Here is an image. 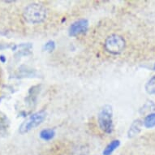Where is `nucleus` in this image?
Listing matches in <instances>:
<instances>
[{"instance_id":"2","label":"nucleus","mask_w":155,"mask_h":155,"mask_svg":"<svg viewBox=\"0 0 155 155\" xmlns=\"http://www.w3.org/2000/svg\"><path fill=\"white\" fill-rule=\"evenodd\" d=\"M98 124L102 132L110 134L113 132V110L111 106L105 105L100 110L97 116Z\"/></svg>"},{"instance_id":"5","label":"nucleus","mask_w":155,"mask_h":155,"mask_svg":"<svg viewBox=\"0 0 155 155\" xmlns=\"http://www.w3.org/2000/svg\"><path fill=\"white\" fill-rule=\"evenodd\" d=\"M89 28V21L86 19H80L78 21H75L70 25L68 28V34L71 37L83 34L88 30Z\"/></svg>"},{"instance_id":"4","label":"nucleus","mask_w":155,"mask_h":155,"mask_svg":"<svg viewBox=\"0 0 155 155\" xmlns=\"http://www.w3.org/2000/svg\"><path fill=\"white\" fill-rule=\"evenodd\" d=\"M46 117V112L45 110H40L31 114L30 116L26 119L19 127V132L21 134H25L29 132L31 129L38 127L43 122Z\"/></svg>"},{"instance_id":"13","label":"nucleus","mask_w":155,"mask_h":155,"mask_svg":"<svg viewBox=\"0 0 155 155\" xmlns=\"http://www.w3.org/2000/svg\"><path fill=\"white\" fill-rule=\"evenodd\" d=\"M55 49V42L54 41H47L43 46V50L48 52H52Z\"/></svg>"},{"instance_id":"6","label":"nucleus","mask_w":155,"mask_h":155,"mask_svg":"<svg viewBox=\"0 0 155 155\" xmlns=\"http://www.w3.org/2000/svg\"><path fill=\"white\" fill-rule=\"evenodd\" d=\"M142 125L143 123L140 120H137L133 121L132 125L130 126L128 132H127V137L129 138H132L139 134V132H140L141 127H142Z\"/></svg>"},{"instance_id":"9","label":"nucleus","mask_w":155,"mask_h":155,"mask_svg":"<svg viewBox=\"0 0 155 155\" xmlns=\"http://www.w3.org/2000/svg\"><path fill=\"white\" fill-rule=\"evenodd\" d=\"M54 135H55L54 130L52 128H47V129H43L40 132V137L44 140H50L54 138Z\"/></svg>"},{"instance_id":"3","label":"nucleus","mask_w":155,"mask_h":155,"mask_svg":"<svg viewBox=\"0 0 155 155\" xmlns=\"http://www.w3.org/2000/svg\"><path fill=\"white\" fill-rule=\"evenodd\" d=\"M126 46L124 38L118 34H112L105 40L104 48L111 54H120L124 51Z\"/></svg>"},{"instance_id":"15","label":"nucleus","mask_w":155,"mask_h":155,"mask_svg":"<svg viewBox=\"0 0 155 155\" xmlns=\"http://www.w3.org/2000/svg\"><path fill=\"white\" fill-rule=\"evenodd\" d=\"M153 70L155 71V64H154V66H153Z\"/></svg>"},{"instance_id":"12","label":"nucleus","mask_w":155,"mask_h":155,"mask_svg":"<svg viewBox=\"0 0 155 155\" xmlns=\"http://www.w3.org/2000/svg\"><path fill=\"white\" fill-rule=\"evenodd\" d=\"M145 90L148 94H155V76H152L149 81L145 84Z\"/></svg>"},{"instance_id":"7","label":"nucleus","mask_w":155,"mask_h":155,"mask_svg":"<svg viewBox=\"0 0 155 155\" xmlns=\"http://www.w3.org/2000/svg\"><path fill=\"white\" fill-rule=\"evenodd\" d=\"M120 145V141L119 140H112L111 142L110 143L109 145L105 148L103 150V155H111V153L114 152V150H116Z\"/></svg>"},{"instance_id":"11","label":"nucleus","mask_w":155,"mask_h":155,"mask_svg":"<svg viewBox=\"0 0 155 155\" xmlns=\"http://www.w3.org/2000/svg\"><path fill=\"white\" fill-rule=\"evenodd\" d=\"M154 110V102H152V101H148L147 102H145V105L142 107V108L140 110V112L141 114H146V113H149V112H150V114H151V112L153 111Z\"/></svg>"},{"instance_id":"10","label":"nucleus","mask_w":155,"mask_h":155,"mask_svg":"<svg viewBox=\"0 0 155 155\" xmlns=\"http://www.w3.org/2000/svg\"><path fill=\"white\" fill-rule=\"evenodd\" d=\"M144 126L147 128H151L155 126V112L149 114L144 120Z\"/></svg>"},{"instance_id":"8","label":"nucleus","mask_w":155,"mask_h":155,"mask_svg":"<svg viewBox=\"0 0 155 155\" xmlns=\"http://www.w3.org/2000/svg\"><path fill=\"white\" fill-rule=\"evenodd\" d=\"M89 148L85 145H78L73 148L71 155H89Z\"/></svg>"},{"instance_id":"1","label":"nucleus","mask_w":155,"mask_h":155,"mask_svg":"<svg viewBox=\"0 0 155 155\" xmlns=\"http://www.w3.org/2000/svg\"><path fill=\"white\" fill-rule=\"evenodd\" d=\"M47 12L46 8L39 3L28 4L23 12V17L28 23L39 24L46 20Z\"/></svg>"},{"instance_id":"14","label":"nucleus","mask_w":155,"mask_h":155,"mask_svg":"<svg viewBox=\"0 0 155 155\" xmlns=\"http://www.w3.org/2000/svg\"><path fill=\"white\" fill-rule=\"evenodd\" d=\"M0 61L3 62V63H4V62L6 61L5 56H4V55H1V56H0Z\"/></svg>"}]
</instances>
